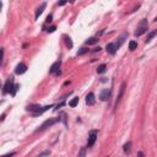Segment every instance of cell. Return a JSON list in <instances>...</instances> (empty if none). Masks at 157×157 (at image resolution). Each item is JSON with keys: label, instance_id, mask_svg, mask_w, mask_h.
I'll use <instances>...</instances> for the list:
<instances>
[{"label": "cell", "instance_id": "d6986e66", "mask_svg": "<svg viewBox=\"0 0 157 157\" xmlns=\"http://www.w3.org/2000/svg\"><path fill=\"white\" fill-rule=\"evenodd\" d=\"M77 103H79V97H74V98L69 102V106L70 107H76Z\"/></svg>", "mask_w": 157, "mask_h": 157}, {"label": "cell", "instance_id": "d6a6232c", "mask_svg": "<svg viewBox=\"0 0 157 157\" xmlns=\"http://www.w3.org/2000/svg\"><path fill=\"white\" fill-rule=\"evenodd\" d=\"M155 21H157V16H156V19H155Z\"/></svg>", "mask_w": 157, "mask_h": 157}, {"label": "cell", "instance_id": "7c38bea8", "mask_svg": "<svg viewBox=\"0 0 157 157\" xmlns=\"http://www.w3.org/2000/svg\"><path fill=\"white\" fill-rule=\"evenodd\" d=\"M109 95H110V90H108V88L102 90L101 93H100V98H101V101H107V100H108V97H109Z\"/></svg>", "mask_w": 157, "mask_h": 157}, {"label": "cell", "instance_id": "83f0119b", "mask_svg": "<svg viewBox=\"0 0 157 157\" xmlns=\"http://www.w3.org/2000/svg\"><path fill=\"white\" fill-rule=\"evenodd\" d=\"M55 29H57V27H55V26H50V27L47 29V31H48L49 33H53V32L55 31Z\"/></svg>", "mask_w": 157, "mask_h": 157}, {"label": "cell", "instance_id": "9a60e30c", "mask_svg": "<svg viewBox=\"0 0 157 157\" xmlns=\"http://www.w3.org/2000/svg\"><path fill=\"white\" fill-rule=\"evenodd\" d=\"M123 150H124V152L125 153H130V151H131V143L130 141H128L126 144H124V146H123Z\"/></svg>", "mask_w": 157, "mask_h": 157}, {"label": "cell", "instance_id": "603a6c76", "mask_svg": "<svg viewBox=\"0 0 157 157\" xmlns=\"http://www.w3.org/2000/svg\"><path fill=\"white\" fill-rule=\"evenodd\" d=\"M64 38H65V43H66V46H68L69 48H72V42H71V38L68 36H64Z\"/></svg>", "mask_w": 157, "mask_h": 157}, {"label": "cell", "instance_id": "9c48e42d", "mask_svg": "<svg viewBox=\"0 0 157 157\" xmlns=\"http://www.w3.org/2000/svg\"><path fill=\"white\" fill-rule=\"evenodd\" d=\"M41 109H42V107L39 106V104H29V106H27V110L33 112V115L38 114Z\"/></svg>", "mask_w": 157, "mask_h": 157}, {"label": "cell", "instance_id": "3957f363", "mask_svg": "<svg viewBox=\"0 0 157 157\" xmlns=\"http://www.w3.org/2000/svg\"><path fill=\"white\" fill-rule=\"evenodd\" d=\"M97 134H98V131L97 130H91L88 134V140H87V147H92L96 143V140H97Z\"/></svg>", "mask_w": 157, "mask_h": 157}, {"label": "cell", "instance_id": "4fadbf2b", "mask_svg": "<svg viewBox=\"0 0 157 157\" xmlns=\"http://www.w3.org/2000/svg\"><path fill=\"white\" fill-rule=\"evenodd\" d=\"M58 118H59V120L64 123L65 126H68V117H66V113H64V112H60Z\"/></svg>", "mask_w": 157, "mask_h": 157}, {"label": "cell", "instance_id": "8992f818", "mask_svg": "<svg viewBox=\"0 0 157 157\" xmlns=\"http://www.w3.org/2000/svg\"><path fill=\"white\" fill-rule=\"evenodd\" d=\"M27 71V65L25 63H19L16 65V68H15V72L17 74V75H22V74H25Z\"/></svg>", "mask_w": 157, "mask_h": 157}, {"label": "cell", "instance_id": "5b68a950", "mask_svg": "<svg viewBox=\"0 0 157 157\" xmlns=\"http://www.w3.org/2000/svg\"><path fill=\"white\" fill-rule=\"evenodd\" d=\"M60 65H62V60L60 59H59V60H57L53 65L50 66V70H49V72L50 74H54V75H59V74H60Z\"/></svg>", "mask_w": 157, "mask_h": 157}, {"label": "cell", "instance_id": "44dd1931", "mask_svg": "<svg viewBox=\"0 0 157 157\" xmlns=\"http://www.w3.org/2000/svg\"><path fill=\"white\" fill-rule=\"evenodd\" d=\"M97 42H98V39L96 38V37H91V38H88L86 41V44H88V46H91V44H96Z\"/></svg>", "mask_w": 157, "mask_h": 157}, {"label": "cell", "instance_id": "277c9868", "mask_svg": "<svg viewBox=\"0 0 157 157\" xmlns=\"http://www.w3.org/2000/svg\"><path fill=\"white\" fill-rule=\"evenodd\" d=\"M14 77H9L6 81H5V84H4V87H3V95H6L7 92H11V90L14 87Z\"/></svg>", "mask_w": 157, "mask_h": 157}, {"label": "cell", "instance_id": "484cf974", "mask_svg": "<svg viewBox=\"0 0 157 157\" xmlns=\"http://www.w3.org/2000/svg\"><path fill=\"white\" fill-rule=\"evenodd\" d=\"M49 153H50V151H49V150H47V151H43L42 153H39V156H38V157H44V156H48Z\"/></svg>", "mask_w": 157, "mask_h": 157}, {"label": "cell", "instance_id": "5bb4252c", "mask_svg": "<svg viewBox=\"0 0 157 157\" xmlns=\"http://www.w3.org/2000/svg\"><path fill=\"white\" fill-rule=\"evenodd\" d=\"M126 36H128V34H126V33H123L120 37H119V38H118V42L115 43V46H117V48H120L122 47V44L124 43V41H125V38H126Z\"/></svg>", "mask_w": 157, "mask_h": 157}, {"label": "cell", "instance_id": "30bf717a", "mask_svg": "<svg viewBox=\"0 0 157 157\" xmlns=\"http://www.w3.org/2000/svg\"><path fill=\"white\" fill-rule=\"evenodd\" d=\"M95 103H96L95 93H93V92H90V93L86 96V104H88V106H93Z\"/></svg>", "mask_w": 157, "mask_h": 157}, {"label": "cell", "instance_id": "1f68e13d", "mask_svg": "<svg viewBox=\"0 0 157 157\" xmlns=\"http://www.w3.org/2000/svg\"><path fill=\"white\" fill-rule=\"evenodd\" d=\"M65 4H66V1H60V3H58L59 6H63V5H65Z\"/></svg>", "mask_w": 157, "mask_h": 157}, {"label": "cell", "instance_id": "ac0fdd59", "mask_svg": "<svg viewBox=\"0 0 157 157\" xmlns=\"http://www.w3.org/2000/svg\"><path fill=\"white\" fill-rule=\"evenodd\" d=\"M52 107H53V104H49V106L42 107V109L39 110V113H38V114H36V115H33V117H38V115H42V114L44 113V112H46V110H48V109H49V108H52Z\"/></svg>", "mask_w": 157, "mask_h": 157}, {"label": "cell", "instance_id": "2e32d148", "mask_svg": "<svg viewBox=\"0 0 157 157\" xmlns=\"http://www.w3.org/2000/svg\"><path fill=\"white\" fill-rule=\"evenodd\" d=\"M155 36H157V29H153V31H152V32H150V33H148V34H147V38H146V41H145V42H146V43H148V42H151V39L153 38V37H155Z\"/></svg>", "mask_w": 157, "mask_h": 157}, {"label": "cell", "instance_id": "4dcf8cb0", "mask_svg": "<svg viewBox=\"0 0 157 157\" xmlns=\"http://www.w3.org/2000/svg\"><path fill=\"white\" fill-rule=\"evenodd\" d=\"M136 157H145V155H144V152H143V151H139V152H138V155H136Z\"/></svg>", "mask_w": 157, "mask_h": 157}, {"label": "cell", "instance_id": "ba28073f", "mask_svg": "<svg viewBox=\"0 0 157 157\" xmlns=\"http://www.w3.org/2000/svg\"><path fill=\"white\" fill-rule=\"evenodd\" d=\"M106 49L108 52V54H110V55H114L117 53V50H118L115 43H108L107 46H106Z\"/></svg>", "mask_w": 157, "mask_h": 157}, {"label": "cell", "instance_id": "4316f807", "mask_svg": "<svg viewBox=\"0 0 157 157\" xmlns=\"http://www.w3.org/2000/svg\"><path fill=\"white\" fill-rule=\"evenodd\" d=\"M52 21H53V15H48V16H47V19H46V22H47V24H48V22H52Z\"/></svg>", "mask_w": 157, "mask_h": 157}, {"label": "cell", "instance_id": "e0dca14e", "mask_svg": "<svg viewBox=\"0 0 157 157\" xmlns=\"http://www.w3.org/2000/svg\"><path fill=\"white\" fill-rule=\"evenodd\" d=\"M106 70H107V65L101 64L98 68H97V74H103V72H106Z\"/></svg>", "mask_w": 157, "mask_h": 157}, {"label": "cell", "instance_id": "f546056e", "mask_svg": "<svg viewBox=\"0 0 157 157\" xmlns=\"http://www.w3.org/2000/svg\"><path fill=\"white\" fill-rule=\"evenodd\" d=\"M92 52H93V53H98V52H101V47H96Z\"/></svg>", "mask_w": 157, "mask_h": 157}, {"label": "cell", "instance_id": "52a82bcc", "mask_svg": "<svg viewBox=\"0 0 157 157\" xmlns=\"http://www.w3.org/2000/svg\"><path fill=\"white\" fill-rule=\"evenodd\" d=\"M125 87H126V84H125V82H122L120 87H119V92H118V96H117V100H115V107L118 106V103L120 102V100H122V97L124 95V91H125Z\"/></svg>", "mask_w": 157, "mask_h": 157}, {"label": "cell", "instance_id": "7402d4cb", "mask_svg": "<svg viewBox=\"0 0 157 157\" xmlns=\"http://www.w3.org/2000/svg\"><path fill=\"white\" fill-rule=\"evenodd\" d=\"M19 88H20V85L19 84H15L14 85V87H12V90H11V96H15V95H16V92L19 91Z\"/></svg>", "mask_w": 157, "mask_h": 157}, {"label": "cell", "instance_id": "6da1fadb", "mask_svg": "<svg viewBox=\"0 0 157 157\" xmlns=\"http://www.w3.org/2000/svg\"><path fill=\"white\" fill-rule=\"evenodd\" d=\"M147 27H148V22L146 19H143L140 21V24L138 25V28H136V31L134 32V36L135 37H140V36H143L144 33L147 32Z\"/></svg>", "mask_w": 157, "mask_h": 157}, {"label": "cell", "instance_id": "d4e9b609", "mask_svg": "<svg viewBox=\"0 0 157 157\" xmlns=\"http://www.w3.org/2000/svg\"><path fill=\"white\" fill-rule=\"evenodd\" d=\"M87 52H88V49H87V48H81V49L77 52V55H82V54L87 53Z\"/></svg>", "mask_w": 157, "mask_h": 157}, {"label": "cell", "instance_id": "ffe728a7", "mask_svg": "<svg viewBox=\"0 0 157 157\" xmlns=\"http://www.w3.org/2000/svg\"><path fill=\"white\" fill-rule=\"evenodd\" d=\"M136 48H138V43L135 41H130L129 42V50L133 52V50H135Z\"/></svg>", "mask_w": 157, "mask_h": 157}, {"label": "cell", "instance_id": "cb8c5ba5", "mask_svg": "<svg viewBox=\"0 0 157 157\" xmlns=\"http://www.w3.org/2000/svg\"><path fill=\"white\" fill-rule=\"evenodd\" d=\"M77 157H86V147H81Z\"/></svg>", "mask_w": 157, "mask_h": 157}, {"label": "cell", "instance_id": "8fae6325", "mask_svg": "<svg viewBox=\"0 0 157 157\" xmlns=\"http://www.w3.org/2000/svg\"><path fill=\"white\" fill-rule=\"evenodd\" d=\"M46 6H47V3H42L41 4V6H38L37 7V10H36V15H34V19L37 20L38 19L41 15H42V12L44 11V9H46Z\"/></svg>", "mask_w": 157, "mask_h": 157}, {"label": "cell", "instance_id": "7a4b0ae2", "mask_svg": "<svg viewBox=\"0 0 157 157\" xmlns=\"http://www.w3.org/2000/svg\"><path fill=\"white\" fill-rule=\"evenodd\" d=\"M58 122H60V120H59V118H48L47 120L43 122V124H42L36 131H37V133H38V131H43V130H46V129L50 128V126H53V125H54L55 123H58Z\"/></svg>", "mask_w": 157, "mask_h": 157}, {"label": "cell", "instance_id": "f1b7e54d", "mask_svg": "<svg viewBox=\"0 0 157 157\" xmlns=\"http://www.w3.org/2000/svg\"><path fill=\"white\" fill-rule=\"evenodd\" d=\"M15 155H16V152H10V153H6V155L1 156V157H12V156H15Z\"/></svg>", "mask_w": 157, "mask_h": 157}]
</instances>
